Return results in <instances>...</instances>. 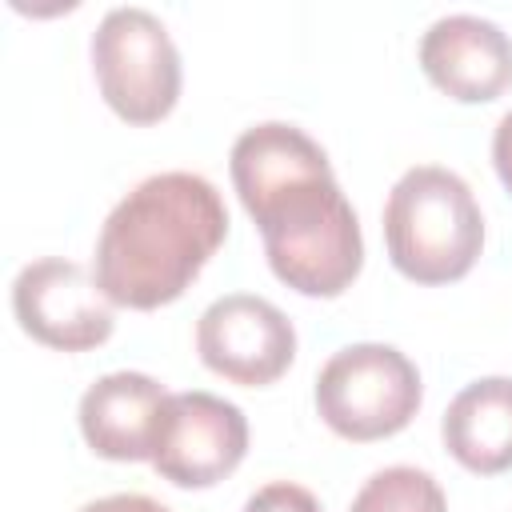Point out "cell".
<instances>
[{
	"label": "cell",
	"instance_id": "obj_3",
	"mask_svg": "<svg viewBox=\"0 0 512 512\" xmlns=\"http://www.w3.org/2000/svg\"><path fill=\"white\" fill-rule=\"evenodd\" d=\"M384 244L412 284L464 280L484 248V216L464 176L440 164L408 168L384 200Z\"/></svg>",
	"mask_w": 512,
	"mask_h": 512
},
{
	"label": "cell",
	"instance_id": "obj_10",
	"mask_svg": "<svg viewBox=\"0 0 512 512\" xmlns=\"http://www.w3.org/2000/svg\"><path fill=\"white\" fill-rule=\"evenodd\" d=\"M172 392L148 372H108L84 388L76 420L84 444L116 464L152 460Z\"/></svg>",
	"mask_w": 512,
	"mask_h": 512
},
{
	"label": "cell",
	"instance_id": "obj_6",
	"mask_svg": "<svg viewBox=\"0 0 512 512\" xmlns=\"http://www.w3.org/2000/svg\"><path fill=\"white\" fill-rule=\"evenodd\" d=\"M12 312L36 344L56 352H92L116 328L112 300L96 284V272L60 256L32 260L16 272Z\"/></svg>",
	"mask_w": 512,
	"mask_h": 512
},
{
	"label": "cell",
	"instance_id": "obj_9",
	"mask_svg": "<svg viewBox=\"0 0 512 512\" xmlns=\"http://www.w3.org/2000/svg\"><path fill=\"white\" fill-rule=\"evenodd\" d=\"M424 76L460 104H488L512 88V40L500 24L452 12L420 36Z\"/></svg>",
	"mask_w": 512,
	"mask_h": 512
},
{
	"label": "cell",
	"instance_id": "obj_12",
	"mask_svg": "<svg viewBox=\"0 0 512 512\" xmlns=\"http://www.w3.org/2000/svg\"><path fill=\"white\" fill-rule=\"evenodd\" d=\"M348 512H448V500L432 472L412 464H392L364 480Z\"/></svg>",
	"mask_w": 512,
	"mask_h": 512
},
{
	"label": "cell",
	"instance_id": "obj_15",
	"mask_svg": "<svg viewBox=\"0 0 512 512\" xmlns=\"http://www.w3.org/2000/svg\"><path fill=\"white\" fill-rule=\"evenodd\" d=\"M492 164H496L500 184L512 196V112H504L500 124H496V132H492Z\"/></svg>",
	"mask_w": 512,
	"mask_h": 512
},
{
	"label": "cell",
	"instance_id": "obj_7",
	"mask_svg": "<svg viewBox=\"0 0 512 512\" xmlns=\"http://www.w3.org/2000/svg\"><path fill=\"white\" fill-rule=\"evenodd\" d=\"M196 352L208 372L240 388L276 384L296 360L292 320L264 296L232 292L212 300L196 320Z\"/></svg>",
	"mask_w": 512,
	"mask_h": 512
},
{
	"label": "cell",
	"instance_id": "obj_11",
	"mask_svg": "<svg viewBox=\"0 0 512 512\" xmlns=\"http://www.w3.org/2000/svg\"><path fill=\"white\" fill-rule=\"evenodd\" d=\"M448 456L476 472L500 476L512 468V376H480L452 396L440 420Z\"/></svg>",
	"mask_w": 512,
	"mask_h": 512
},
{
	"label": "cell",
	"instance_id": "obj_1",
	"mask_svg": "<svg viewBox=\"0 0 512 512\" xmlns=\"http://www.w3.org/2000/svg\"><path fill=\"white\" fill-rule=\"evenodd\" d=\"M228 172L280 284L316 300L352 288L364 268L360 220L308 132L284 120L252 124L236 136Z\"/></svg>",
	"mask_w": 512,
	"mask_h": 512
},
{
	"label": "cell",
	"instance_id": "obj_4",
	"mask_svg": "<svg viewBox=\"0 0 512 512\" xmlns=\"http://www.w3.org/2000/svg\"><path fill=\"white\" fill-rule=\"evenodd\" d=\"M424 384L416 364L392 344H348L316 372L320 420L352 444H372L404 432L420 412Z\"/></svg>",
	"mask_w": 512,
	"mask_h": 512
},
{
	"label": "cell",
	"instance_id": "obj_5",
	"mask_svg": "<svg viewBox=\"0 0 512 512\" xmlns=\"http://www.w3.org/2000/svg\"><path fill=\"white\" fill-rule=\"evenodd\" d=\"M92 72L104 104L124 124H160L184 84L180 52L148 8H112L92 32Z\"/></svg>",
	"mask_w": 512,
	"mask_h": 512
},
{
	"label": "cell",
	"instance_id": "obj_8",
	"mask_svg": "<svg viewBox=\"0 0 512 512\" xmlns=\"http://www.w3.org/2000/svg\"><path fill=\"white\" fill-rule=\"evenodd\" d=\"M248 452L244 412L216 392H172L152 468L176 488H212L240 468Z\"/></svg>",
	"mask_w": 512,
	"mask_h": 512
},
{
	"label": "cell",
	"instance_id": "obj_14",
	"mask_svg": "<svg viewBox=\"0 0 512 512\" xmlns=\"http://www.w3.org/2000/svg\"><path fill=\"white\" fill-rule=\"evenodd\" d=\"M80 512H172V508L152 496H140V492H116V496H100V500L84 504Z\"/></svg>",
	"mask_w": 512,
	"mask_h": 512
},
{
	"label": "cell",
	"instance_id": "obj_2",
	"mask_svg": "<svg viewBox=\"0 0 512 512\" xmlns=\"http://www.w3.org/2000/svg\"><path fill=\"white\" fill-rule=\"evenodd\" d=\"M228 236V208L200 172L140 180L100 224L96 284L132 312H152L188 292Z\"/></svg>",
	"mask_w": 512,
	"mask_h": 512
},
{
	"label": "cell",
	"instance_id": "obj_13",
	"mask_svg": "<svg viewBox=\"0 0 512 512\" xmlns=\"http://www.w3.org/2000/svg\"><path fill=\"white\" fill-rule=\"evenodd\" d=\"M244 512H320V500L292 480H272L248 496Z\"/></svg>",
	"mask_w": 512,
	"mask_h": 512
}]
</instances>
